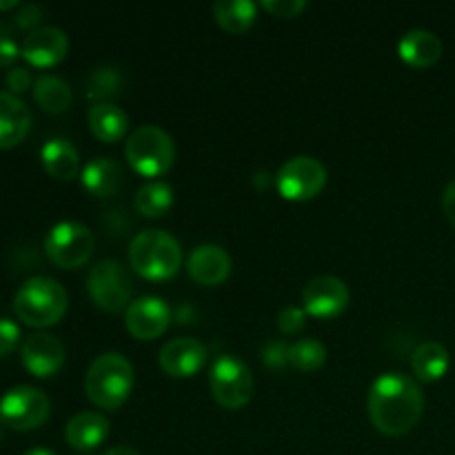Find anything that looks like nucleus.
Here are the masks:
<instances>
[{
    "label": "nucleus",
    "instance_id": "nucleus-1",
    "mask_svg": "<svg viewBox=\"0 0 455 455\" xmlns=\"http://www.w3.org/2000/svg\"><path fill=\"white\" fill-rule=\"evenodd\" d=\"M369 420L380 434L404 435L420 422L425 413V395L411 376L387 371L369 387Z\"/></svg>",
    "mask_w": 455,
    "mask_h": 455
},
{
    "label": "nucleus",
    "instance_id": "nucleus-2",
    "mask_svg": "<svg viewBox=\"0 0 455 455\" xmlns=\"http://www.w3.org/2000/svg\"><path fill=\"white\" fill-rule=\"evenodd\" d=\"M136 382L133 364L123 354L107 351L96 355L84 373V394L96 407L116 411L127 403Z\"/></svg>",
    "mask_w": 455,
    "mask_h": 455
},
{
    "label": "nucleus",
    "instance_id": "nucleus-3",
    "mask_svg": "<svg viewBox=\"0 0 455 455\" xmlns=\"http://www.w3.org/2000/svg\"><path fill=\"white\" fill-rule=\"evenodd\" d=\"M67 305H69V298H67L65 287L47 275H34L25 280L13 296V311L18 320L34 329L60 323Z\"/></svg>",
    "mask_w": 455,
    "mask_h": 455
},
{
    "label": "nucleus",
    "instance_id": "nucleus-4",
    "mask_svg": "<svg viewBox=\"0 0 455 455\" xmlns=\"http://www.w3.org/2000/svg\"><path fill=\"white\" fill-rule=\"evenodd\" d=\"M133 271L147 280H167L178 274L182 262L180 243L169 231L145 229L129 244Z\"/></svg>",
    "mask_w": 455,
    "mask_h": 455
},
{
    "label": "nucleus",
    "instance_id": "nucleus-5",
    "mask_svg": "<svg viewBox=\"0 0 455 455\" xmlns=\"http://www.w3.org/2000/svg\"><path fill=\"white\" fill-rule=\"evenodd\" d=\"M124 158L140 176L158 178L172 169L176 160V145L158 124H140L124 142Z\"/></svg>",
    "mask_w": 455,
    "mask_h": 455
},
{
    "label": "nucleus",
    "instance_id": "nucleus-6",
    "mask_svg": "<svg viewBox=\"0 0 455 455\" xmlns=\"http://www.w3.org/2000/svg\"><path fill=\"white\" fill-rule=\"evenodd\" d=\"M87 293L93 305L107 314L127 311L133 302V278L123 262L105 258L89 269Z\"/></svg>",
    "mask_w": 455,
    "mask_h": 455
},
{
    "label": "nucleus",
    "instance_id": "nucleus-7",
    "mask_svg": "<svg viewBox=\"0 0 455 455\" xmlns=\"http://www.w3.org/2000/svg\"><path fill=\"white\" fill-rule=\"evenodd\" d=\"M251 369L234 354H222L213 360L209 373V389L213 400L225 409H240L253 398Z\"/></svg>",
    "mask_w": 455,
    "mask_h": 455
},
{
    "label": "nucleus",
    "instance_id": "nucleus-8",
    "mask_svg": "<svg viewBox=\"0 0 455 455\" xmlns=\"http://www.w3.org/2000/svg\"><path fill=\"white\" fill-rule=\"evenodd\" d=\"M93 234L89 227L76 220H62L49 229L44 238V253L60 269H78L92 258Z\"/></svg>",
    "mask_w": 455,
    "mask_h": 455
},
{
    "label": "nucleus",
    "instance_id": "nucleus-9",
    "mask_svg": "<svg viewBox=\"0 0 455 455\" xmlns=\"http://www.w3.org/2000/svg\"><path fill=\"white\" fill-rule=\"evenodd\" d=\"M52 416V403L47 394L36 387H13L0 400V422L9 429L34 431Z\"/></svg>",
    "mask_w": 455,
    "mask_h": 455
},
{
    "label": "nucleus",
    "instance_id": "nucleus-10",
    "mask_svg": "<svg viewBox=\"0 0 455 455\" xmlns=\"http://www.w3.org/2000/svg\"><path fill=\"white\" fill-rule=\"evenodd\" d=\"M327 185V169L314 156H293L275 173V187L287 200H311Z\"/></svg>",
    "mask_w": 455,
    "mask_h": 455
},
{
    "label": "nucleus",
    "instance_id": "nucleus-11",
    "mask_svg": "<svg viewBox=\"0 0 455 455\" xmlns=\"http://www.w3.org/2000/svg\"><path fill=\"white\" fill-rule=\"evenodd\" d=\"M349 305V287L336 275H318L302 289V307L314 318L340 315Z\"/></svg>",
    "mask_w": 455,
    "mask_h": 455
},
{
    "label": "nucleus",
    "instance_id": "nucleus-12",
    "mask_svg": "<svg viewBox=\"0 0 455 455\" xmlns=\"http://www.w3.org/2000/svg\"><path fill=\"white\" fill-rule=\"evenodd\" d=\"M124 324L138 340H156L172 324V309L158 296L136 298L124 311Z\"/></svg>",
    "mask_w": 455,
    "mask_h": 455
},
{
    "label": "nucleus",
    "instance_id": "nucleus-13",
    "mask_svg": "<svg viewBox=\"0 0 455 455\" xmlns=\"http://www.w3.org/2000/svg\"><path fill=\"white\" fill-rule=\"evenodd\" d=\"M209 351L200 340L189 336H180L169 340L160 349L158 364L167 376L191 378L207 364Z\"/></svg>",
    "mask_w": 455,
    "mask_h": 455
},
{
    "label": "nucleus",
    "instance_id": "nucleus-14",
    "mask_svg": "<svg viewBox=\"0 0 455 455\" xmlns=\"http://www.w3.org/2000/svg\"><path fill=\"white\" fill-rule=\"evenodd\" d=\"M22 364L36 378L56 376L65 364V347L52 333H31L22 342Z\"/></svg>",
    "mask_w": 455,
    "mask_h": 455
},
{
    "label": "nucleus",
    "instance_id": "nucleus-15",
    "mask_svg": "<svg viewBox=\"0 0 455 455\" xmlns=\"http://www.w3.org/2000/svg\"><path fill=\"white\" fill-rule=\"evenodd\" d=\"M67 49H69V38L65 31L60 27L43 25L27 34L20 52L29 65L53 67L67 56Z\"/></svg>",
    "mask_w": 455,
    "mask_h": 455
},
{
    "label": "nucleus",
    "instance_id": "nucleus-16",
    "mask_svg": "<svg viewBox=\"0 0 455 455\" xmlns=\"http://www.w3.org/2000/svg\"><path fill=\"white\" fill-rule=\"evenodd\" d=\"M187 271L191 278L204 287L222 284L231 274V256L220 244H200L187 258Z\"/></svg>",
    "mask_w": 455,
    "mask_h": 455
},
{
    "label": "nucleus",
    "instance_id": "nucleus-17",
    "mask_svg": "<svg viewBox=\"0 0 455 455\" xmlns=\"http://www.w3.org/2000/svg\"><path fill=\"white\" fill-rule=\"evenodd\" d=\"M31 127V111L9 92H0V149H12L25 140Z\"/></svg>",
    "mask_w": 455,
    "mask_h": 455
},
{
    "label": "nucleus",
    "instance_id": "nucleus-18",
    "mask_svg": "<svg viewBox=\"0 0 455 455\" xmlns=\"http://www.w3.org/2000/svg\"><path fill=\"white\" fill-rule=\"evenodd\" d=\"M123 167L109 156H96L80 172V182L96 198H109L123 189Z\"/></svg>",
    "mask_w": 455,
    "mask_h": 455
},
{
    "label": "nucleus",
    "instance_id": "nucleus-19",
    "mask_svg": "<svg viewBox=\"0 0 455 455\" xmlns=\"http://www.w3.org/2000/svg\"><path fill=\"white\" fill-rule=\"evenodd\" d=\"M109 435V420L105 413L98 411H80L67 422L65 438L78 451H92L100 447Z\"/></svg>",
    "mask_w": 455,
    "mask_h": 455
},
{
    "label": "nucleus",
    "instance_id": "nucleus-20",
    "mask_svg": "<svg viewBox=\"0 0 455 455\" xmlns=\"http://www.w3.org/2000/svg\"><path fill=\"white\" fill-rule=\"evenodd\" d=\"M443 40L429 29H411L400 38L398 53L407 65L431 67L443 58Z\"/></svg>",
    "mask_w": 455,
    "mask_h": 455
},
{
    "label": "nucleus",
    "instance_id": "nucleus-21",
    "mask_svg": "<svg viewBox=\"0 0 455 455\" xmlns=\"http://www.w3.org/2000/svg\"><path fill=\"white\" fill-rule=\"evenodd\" d=\"M40 160L43 167L47 169L49 176L58 178V180H74L83 169H80V156L74 142L67 138H52L40 149Z\"/></svg>",
    "mask_w": 455,
    "mask_h": 455
},
{
    "label": "nucleus",
    "instance_id": "nucleus-22",
    "mask_svg": "<svg viewBox=\"0 0 455 455\" xmlns=\"http://www.w3.org/2000/svg\"><path fill=\"white\" fill-rule=\"evenodd\" d=\"M89 129L102 142H118L129 129V116L116 102H100L89 107Z\"/></svg>",
    "mask_w": 455,
    "mask_h": 455
},
{
    "label": "nucleus",
    "instance_id": "nucleus-23",
    "mask_svg": "<svg viewBox=\"0 0 455 455\" xmlns=\"http://www.w3.org/2000/svg\"><path fill=\"white\" fill-rule=\"evenodd\" d=\"M449 364H451V358H449L447 347L435 340L422 342L411 354V369L420 382L443 380L449 371Z\"/></svg>",
    "mask_w": 455,
    "mask_h": 455
},
{
    "label": "nucleus",
    "instance_id": "nucleus-24",
    "mask_svg": "<svg viewBox=\"0 0 455 455\" xmlns=\"http://www.w3.org/2000/svg\"><path fill=\"white\" fill-rule=\"evenodd\" d=\"M258 16V4L251 0H218L213 3V18L222 29L231 34H243L253 25Z\"/></svg>",
    "mask_w": 455,
    "mask_h": 455
},
{
    "label": "nucleus",
    "instance_id": "nucleus-25",
    "mask_svg": "<svg viewBox=\"0 0 455 455\" xmlns=\"http://www.w3.org/2000/svg\"><path fill=\"white\" fill-rule=\"evenodd\" d=\"M34 98L47 114H62L71 105V87L58 76H40L34 83Z\"/></svg>",
    "mask_w": 455,
    "mask_h": 455
},
{
    "label": "nucleus",
    "instance_id": "nucleus-26",
    "mask_svg": "<svg viewBox=\"0 0 455 455\" xmlns=\"http://www.w3.org/2000/svg\"><path fill=\"white\" fill-rule=\"evenodd\" d=\"M173 207V189L164 180H149L136 191V209L145 218H160Z\"/></svg>",
    "mask_w": 455,
    "mask_h": 455
},
{
    "label": "nucleus",
    "instance_id": "nucleus-27",
    "mask_svg": "<svg viewBox=\"0 0 455 455\" xmlns=\"http://www.w3.org/2000/svg\"><path fill=\"white\" fill-rule=\"evenodd\" d=\"M120 87H123V74L116 67H98L89 74L87 83H84V96L93 102H111V98L118 96Z\"/></svg>",
    "mask_w": 455,
    "mask_h": 455
},
{
    "label": "nucleus",
    "instance_id": "nucleus-28",
    "mask_svg": "<svg viewBox=\"0 0 455 455\" xmlns=\"http://www.w3.org/2000/svg\"><path fill=\"white\" fill-rule=\"evenodd\" d=\"M287 363L298 371H318L327 363V347L315 338H302L287 349Z\"/></svg>",
    "mask_w": 455,
    "mask_h": 455
},
{
    "label": "nucleus",
    "instance_id": "nucleus-29",
    "mask_svg": "<svg viewBox=\"0 0 455 455\" xmlns=\"http://www.w3.org/2000/svg\"><path fill=\"white\" fill-rule=\"evenodd\" d=\"M20 342V327L13 320L0 318V358L12 354Z\"/></svg>",
    "mask_w": 455,
    "mask_h": 455
},
{
    "label": "nucleus",
    "instance_id": "nucleus-30",
    "mask_svg": "<svg viewBox=\"0 0 455 455\" xmlns=\"http://www.w3.org/2000/svg\"><path fill=\"white\" fill-rule=\"evenodd\" d=\"M307 0H265L262 7L278 18H293L307 9Z\"/></svg>",
    "mask_w": 455,
    "mask_h": 455
},
{
    "label": "nucleus",
    "instance_id": "nucleus-31",
    "mask_svg": "<svg viewBox=\"0 0 455 455\" xmlns=\"http://www.w3.org/2000/svg\"><path fill=\"white\" fill-rule=\"evenodd\" d=\"M305 315L307 311L300 309V307H284L278 314V327L283 329L284 333H298L305 327Z\"/></svg>",
    "mask_w": 455,
    "mask_h": 455
},
{
    "label": "nucleus",
    "instance_id": "nucleus-32",
    "mask_svg": "<svg viewBox=\"0 0 455 455\" xmlns=\"http://www.w3.org/2000/svg\"><path fill=\"white\" fill-rule=\"evenodd\" d=\"M4 80H7L9 93H13V96H18V93L27 92L31 87V74L25 67H13Z\"/></svg>",
    "mask_w": 455,
    "mask_h": 455
},
{
    "label": "nucleus",
    "instance_id": "nucleus-33",
    "mask_svg": "<svg viewBox=\"0 0 455 455\" xmlns=\"http://www.w3.org/2000/svg\"><path fill=\"white\" fill-rule=\"evenodd\" d=\"M40 20H43V9L38 7V4H25V7H20V12H18L16 16V22L18 27H22V29H38Z\"/></svg>",
    "mask_w": 455,
    "mask_h": 455
},
{
    "label": "nucleus",
    "instance_id": "nucleus-34",
    "mask_svg": "<svg viewBox=\"0 0 455 455\" xmlns=\"http://www.w3.org/2000/svg\"><path fill=\"white\" fill-rule=\"evenodd\" d=\"M18 56H22L20 47L7 36H0V67H12Z\"/></svg>",
    "mask_w": 455,
    "mask_h": 455
},
{
    "label": "nucleus",
    "instance_id": "nucleus-35",
    "mask_svg": "<svg viewBox=\"0 0 455 455\" xmlns=\"http://www.w3.org/2000/svg\"><path fill=\"white\" fill-rule=\"evenodd\" d=\"M287 349L289 347L278 345V342H271V345H267L262 360H265V363L274 369L283 367V364H287Z\"/></svg>",
    "mask_w": 455,
    "mask_h": 455
},
{
    "label": "nucleus",
    "instance_id": "nucleus-36",
    "mask_svg": "<svg viewBox=\"0 0 455 455\" xmlns=\"http://www.w3.org/2000/svg\"><path fill=\"white\" fill-rule=\"evenodd\" d=\"M443 209L447 213L449 220L455 225V178L444 187V194H443Z\"/></svg>",
    "mask_w": 455,
    "mask_h": 455
},
{
    "label": "nucleus",
    "instance_id": "nucleus-37",
    "mask_svg": "<svg viewBox=\"0 0 455 455\" xmlns=\"http://www.w3.org/2000/svg\"><path fill=\"white\" fill-rule=\"evenodd\" d=\"M105 455H140V453L132 447H111L109 451H105Z\"/></svg>",
    "mask_w": 455,
    "mask_h": 455
},
{
    "label": "nucleus",
    "instance_id": "nucleus-38",
    "mask_svg": "<svg viewBox=\"0 0 455 455\" xmlns=\"http://www.w3.org/2000/svg\"><path fill=\"white\" fill-rule=\"evenodd\" d=\"M25 455H56L52 451V449H43V447H36V449H29Z\"/></svg>",
    "mask_w": 455,
    "mask_h": 455
},
{
    "label": "nucleus",
    "instance_id": "nucleus-39",
    "mask_svg": "<svg viewBox=\"0 0 455 455\" xmlns=\"http://www.w3.org/2000/svg\"><path fill=\"white\" fill-rule=\"evenodd\" d=\"M13 7H18L16 0H3V3H0V12H9V9Z\"/></svg>",
    "mask_w": 455,
    "mask_h": 455
}]
</instances>
